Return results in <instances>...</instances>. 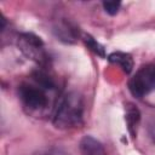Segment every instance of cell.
<instances>
[{"mask_svg":"<svg viewBox=\"0 0 155 155\" xmlns=\"http://www.w3.org/2000/svg\"><path fill=\"white\" fill-rule=\"evenodd\" d=\"M128 90L137 98H142L155 91V65L147 64L140 67L130 79Z\"/></svg>","mask_w":155,"mask_h":155,"instance_id":"cell-3","label":"cell"},{"mask_svg":"<svg viewBox=\"0 0 155 155\" xmlns=\"http://www.w3.org/2000/svg\"><path fill=\"white\" fill-rule=\"evenodd\" d=\"M82 98L76 92H68L57 101L53 113V125L57 128L67 130L78 126L82 119Z\"/></svg>","mask_w":155,"mask_h":155,"instance_id":"cell-2","label":"cell"},{"mask_svg":"<svg viewBox=\"0 0 155 155\" xmlns=\"http://www.w3.org/2000/svg\"><path fill=\"white\" fill-rule=\"evenodd\" d=\"M109 62H111L113 64L120 67L126 74L132 71L133 68V59L128 53L125 52H113L108 56Z\"/></svg>","mask_w":155,"mask_h":155,"instance_id":"cell-7","label":"cell"},{"mask_svg":"<svg viewBox=\"0 0 155 155\" xmlns=\"http://www.w3.org/2000/svg\"><path fill=\"white\" fill-rule=\"evenodd\" d=\"M80 153L81 155H105L101 142L91 136H85L80 140Z\"/></svg>","mask_w":155,"mask_h":155,"instance_id":"cell-6","label":"cell"},{"mask_svg":"<svg viewBox=\"0 0 155 155\" xmlns=\"http://www.w3.org/2000/svg\"><path fill=\"white\" fill-rule=\"evenodd\" d=\"M17 46L28 59H31L41 65L47 62V54L44 47V42L36 35L30 33L21 34L17 39Z\"/></svg>","mask_w":155,"mask_h":155,"instance_id":"cell-4","label":"cell"},{"mask_svg":"<svg viewBox=\"0 0 155 155\" xmlns=\"http://www.w3.org/2000/svg\"><path fill=\"white\" fill-rule=\"evenodd\" d=\"M85 42H86V45H87V47L88 48H91L94 53H97V54H99V56H104V48L93 39V38H91L90 35H87L86 38H85Z\"/></svg>","mask_w":155,"mask_h":155,"instance_id":"cell-8","label":"cell"},{"mask_svg":"<svg viewBox=\"0 0 155 155\" xmlns=\"http://www.w3.org/2000/svg\"><path fill=\"white\" fill-rule=\"evenodd\" d=\"M53 88V79L45 71L40 70L33 74L31 81L19 85L18 96L23 107L29 113H41L48 107V91Z\"/></svg>","mask_w":155,"mask_h":155,"instance_id":"cell-1","label":"cell"},{"mask_svg":"<svg viewBox=\"0 0 155 155\" xmlns=\"http://www.w3.org/2000/svg\"><path fill=\"white\" fill-rule=\"evenodd\" d=\"M149 132H150L151 138L155 140V117H153V120L149 124Z\"/></svg>","mask_w":155,"mask_h":155,"instance_id":"cell-10","label":"cell"},{"mask_svg":"<svg viewBox=\"0 0 155 155\" xmlns=\"http://www.w3.org/2000/svg\"><path fill=\"white\" fill-rule=\"evenodd\" d=\"M125 120L127 124V130L132 138L136 137L138 125L140 121V113L137 107H134L132 103H127L125 108Z\"/></svg>","mask_w":155,"mask_h":155,"instance_id":"cell-5","label":"cell"},{"mask_svg":"<svg viewBox=\"0 0 155 155\" xmlns=\"http://www.w3.org/2000/svg\"><path fill=\"white\" fill-rule=\"evenodd\" d=\"M120 1H104L103 2V7L105 10V12H108L109 15H116L119 8H120Z\"/></svg>","mask_w":155,"mask_h":155,"instance_id":"cell-9","label":"cell"}]
</instances>
